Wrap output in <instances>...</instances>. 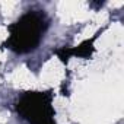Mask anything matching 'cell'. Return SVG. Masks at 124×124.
Instances as JSON below:
<instances>
[{"instance_id":"cell-1","label":"cell","mask_w":124,"mask_h":124,"mask_svg":"<svg viewBox=\"0 0 124 124\" xmlns=\"http://www.w3.org/2000/svg\"><path fill=\"white\" fill-rule=\"evenodd\" d=\"M47 26L48 19L45 13L39 10H29L8 26L9 38L6 45L18 54L34 51L39 45Z\"/></svg>"},{"instance_id":"cell-2","label":"cell","mask_w":124,"mask_h":124,"mask_svg":"<svg viewBox=\"0 0 124 124\" xmlns=\"http://www.w3.org/2000/svg\"><path fill=\"white\" fill-rule=\"evenodd\" d=\"M18 114L29 124H55L53 95L50 92H26L16 102Z\"/></svg>"},{"instance_id":"cell-3","label":"cell","mask_w":124,"mask_h":124,"mask_svg":"<svg viewBox=\"0 0 124 124\" xmlns=\"http://www.w3.org/2000/svg\"><path fill=\"white\" fill-rule=\"evenodd\" d=\"M93 50H95V47H93V39H86V41H83L82 44H79V45H76V47H72V48H69V47H63V48H60V50H57L55 51V54L58 55V58L61 60V61H67L70 57H73V55H78V57H91V54L93 53Z\"/></svg>"}]
</instances>
